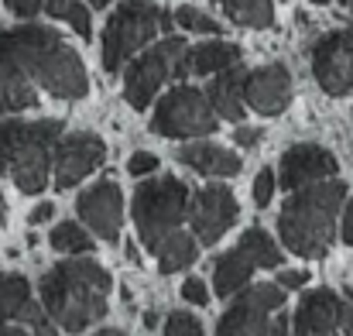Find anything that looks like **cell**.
Returning <instances> with one entry per match:
<instances>
[{
  "label": "cell",
  "instance_id": "6da1fadb",
  "mask_svg": "<svg viewBox=\"0 0 353 336\" xmlns=\"http://www.w3.org/2000/svg\"><path fill=\"white\" fill-rule=\"evenodd\" d=\"M90 79L79 52L52 28L0 31V113L38 107L41 97L83 100Z\"/></svg>",
  "mask_w": 353,
  "mask_h": 336
},
{
  "label": "cell",
  "instance_id": "74e56055",
  "mask_svg": "<svg viewBox=\"0 0 353 336\" xmlns=\"http://www.w3.org/2000/svg\"><path fill=\"white\" fill-rule=\"evenodd\" d=\"M7 224V203H3V192H0V226Z\"/></svg>",
  "mask_w": 353,
  "mask_h": 336
},
{
  "label": "cell",
  "instance_id": "7c38bea8",
  "mask_svg": "<svg viewBox=\"0 0 353 336\" xmlns=\"http://www.w3.org/2000/svg\"><path fill=\"white\" fill-rule=\"evenodd\" d=\"M292 326H295V333L302 336L353 333V306L343 302L333 288H316V292L302 295Z\"/></svg>",
  "mask_w": 353,
  "mask_h": 336
},
{
  "label": "cell",
  "instance_id": "4316f807",
  "mask_svg": "<svg viewBox=\"0 0 353 336\" xmlns=\"http://www.w3.org/2000/svg\"><path fill=\"white\" fill-rule=\"evenodd\" d=\"M175 24L185 28V31H199V34H213V31H220V24H216L210 14H203V10H196V7H189V3L175 10Z\"/></svg>",
  "mask_w": 353,
  "mask_h": 336
},
{
  "label": "cell",
  "instance_id": "ffe728a7",
  "mask_svg": "<svg viewBox=\"0 0 353 336\" xmlns=\"http://www.w3.org/2000/svg\"><path fill=\"white\" fill-rule=\"evenodd\" d=\"M254 268H257V264H254L240 247L227 250L223 257H216V264H213V288H216V295L230 299V295H236L240 288H247Z\"/></svg>",
  "mask_w": 353,
  "mask_h": 336
},
{
  "label": "cell",
  "instance_id": "e0dca14e",
  "mask_svg": "<svg viewBox=\"0 0 353 336\" xmlns=\"http://www.w3.org/2000/svg\"><path fill=\"white\" fill-rule=\"evenodd\" d=\"M0 319H17L48 333V319L31 302V285L24 275H0Z\"/></svg>",
  "mask_w": 353,
  "mask_h": 336
},
{
  "label": "cell",
  "instance_id": "8992f818",
  "mask_svg": "<svg viewBox=\"0 0 353 336\" xmlns=\"http://www.w3.org/2000/svg\"><path fill=\"white\" fill-rule=\"evenodd\" d=\"M134 226L148 250H154L172 230H179L189 217V189L175 175H161L151 182H141L134 192Z\"/></svg>",
  "mask_w": 353,
  "mask_h": 336
},
{
  "label": "cell",
  "instance_id": "ba28073f",
  "mask_svg": "<svg viewBox=\"0 0 353 336\" xmlns=\"http://www.w3.org/2000/svg\"><path fill=\"white\" fill-rule=\"evenodd\" d=\"M281 306H285V285L278 281L250 285L247 292L240 288L236 302L220 316L216 333H288V319L281 316Z\"/></svg>",
  "mask_w": 353,
  "mask_h": 336
},
{
  "label": "cell",
  "instance_id": "5bb4252c",
  "mask_svg": "<svg viewBox=\"0 0 353 336\" xmlns=\"http://www.w3.org/2000/svg\"><path fill=\"white\" fill-rule=\"evenodd\" d=\"M79 217L86 220V226L100 237V240H117L120 224H123V192L114 179H100L97 186H90L79 199H76Z\"/></svg>",
  "mask_w": 353,
  "mask_h": 336
},
{
  "label": "cell",
  "instance_id": "484cf974",
  "mask_svg": "<svg viewBox=\"0 0 353 336\" xmlns=\"http://www.w3.org/2000/svg\"><path fill=\"white\" fill-rule=\"evenodd\" d=\"M52 247L62 254H86L93 247V240L79 224H59L52 230Z\"/></svg>",
  "mask_w": 353,
  "mask_h": 336
},
{
  "label": "cell",
  "instance_id": "7a4b0ae2",
  "mask_svg": "<svg viewBox=\"0 0 353 336\" xmlns=\"http://www.w3.org/2000/svg\"><path fill=\"white\" fill-rule=\"evenodd\" d=\"M110 288H114V281L103 264H97L90 257L59 261L41 278V309L55 326L76 333L107 316Z\"/></svg>",
  "mask_w": 353,
  "mask_h": 336
},
{
  "label": "cell",
  "instance_id": "603a6c76",
  "mask_svg": "<svg viewBox=\"0 0 353 336\" xmlns=\"http://www.w3.org/2000/svg\"><path fill=\"white\" fill-rule=\"evenodd\" d=\"M220 7L240 28H271L274 24L271 0H220Z\"/></svg>",
  "mask_w": 353,
  "mask_h": 336
},
{
  "label": "cell",
  "instance_id": "d590c367",
  "mask_svg": "<svg viewBox=\"0 0 353 336\" xmlns=\"http://www.w3.org/2000/svg\"><path fill=\"white\" fill-rule=\"evenodd\" d=\"M343 240L353 247V199H350V206H347V213H343Z\"/></svg>",
  "mask_w": 353,
  "mask_h": 336
},
{
  "label": "cell",
  "instance_id": "ac0fdd59",
  "mask_svg": "<svg viewBox=\"0 0 353 336\" xmlns=\"http://www.w3.org/2000/svg\"><path fill=\"white\" fill-rule=\"evenodd\" d=\"M179 161L189 165L199 175H210V179H234L243 168L234 151H227L220 144H210V141H196V144L179 148Z\"/></svg>",
  "mask_w": 353,
  "mask_h": 336
},
{
  "label": "cell",
  "instance_id": "4fadbf2b",
  "mask_svg": "<svg viewBox=\"0 0 353 336\" xmlns=\"http://www.w3.org/2000/svg\"><path fill=\"white\" fill-rule=\"evenodd\" d=\"M236 213L240 206L227 186H206L189 199V224L199 244H216L236 224Z\"/></svg>",
  "mask_w": 353,
  "mask_h": 336
},
{
  "label": "cell",
  "instance_id": "1f68e13d",
  "mask_svg": "<svg viewBox=\"0 0 353 336\" xmlns=\"http://www.w3.org/2000/svg\"><path fill=\"white\" fill-rule=\"evenodd\" d=\"M3 3H7V10L17 14V17H34L38 10H45V0H3Z\"/></svg>",
  "mask_w": 353,
  "mask_h": 336
},
{
  "label": "cell",
  "instance_id": "3957f363",
  "mask_svg": "<svg viewBox=\"0 0 353 336\" xmlns=\"http://www.w3.org/2000/svg\"><path fill=\"white\" fill-rule=\"evenodd\" d=\"M343 199H347V182H340V179H319L302 189H292V196L278 217L281 244L305 261L326 257V250L333 247L336 217H340Z\"/></svg>",
  "mask_w": 353,
  "mask_h": 336
},
{
  "label": "cell",
  "instance_id": "e575fe53",
  "mask_svg": "<svg viewBox=\"0 0 353 336\" xmlns=\"http://www.w3.org/2000/svg\"><path fill=\"white\" fill-rule=\"evenodd\" d=\"M52 217H55V203H38V206L31 210V217H28V220L38 226V224H48Z\"/></svg>",
  "mask_w": 353,
  "mask_h": 336
},
{
  "label": "cell",
  "instance_id": "30bf717a",
  "mask_svg": "<svg viewBox=\"0 0 353 336\" xmlns=\"http://www.w3.org/2000/svg\"><path fill=\"white\" fill-rule=\"evenodd\" d=\"M312 76L323 93L347 97L353 90V31H330L312 45Z\"/></svg>",
  "mask_w": 353,
  "mask_h": 336
},
{
  "label": "cell",
  "instance_id": "2e32d148",
  "mask_svg": "<svg viewBox=\"0 0 353 336\" xmlns=\"http://www.w3.org/2000/svg\"><path fill=\"white\" fill-rule=\"evenodd\" d=\"M247 103L264 117H278L292 103V76L285 66L271 62V66H257L247 72Z\"/></svg>",
  "mask_w": 353,
  "mask_h": 336
},
{
  "label": "cell",
  "instance_id": "d6986e66",
  "mask_svg": "<svg viewBox=\"0 0 353 336\" xmlns=\"http://www.w3.org/2000/svg\"><path fill=\"white\" fill-rule=\"evenodd\" d=\"M243 86H247V72L240 69V62L216 72V79L210 83V93H206L210 103H213V110H216V117L234 120V123L243 120V103H247Z\"/></svg>",
  "mask_w": 353,
  "mask_h": 336
},
{
  "label": "cell",
  "instance_id": "d4e9b609",
  "mask_svg": "<svg viewBox=\"0 0 353 336\" xmlns=\"http://www.w3.org/2000/svg\"><path fill=\"white\" fill-rule=\"evenodd\" d=\"M45 10L52 17H59V21H69L79 38L93 34V21H90V10H86L83 0H45Z\"/></svg>",
  "mask_w": 353,
  "mask_h": 336
},
{
  "label": "cell",
  "instance_id": "9a60e30c",
  "mask_svg": "<svg viewBox=\"0 0 353 336\" xmlns=\"http://www.w3.org/2000/svg\"><path fill=\"white\" fill-rule=\"evenodd\" d=\"M336 175V155L326 151L323 144H292L285 155H281V189L292 192V189H302L309 182H319V179H333Z\"/></svg>",
  "mask_w": 353,
  "mask_h": 336
},
{
  "label": "cell",
  "instance_id": "836d02e7",
  "mask_svg": "<svg viewBox=\"0 0 353 336\" xmlns=\"http://www.w3.org/2000/svg\"><path fill=\"white\" fill-rule=\"evenodd\" d=\"M305 281H309L305 271H281L278 275V285H285V288H302Z\"/></svg>",
  "mask_w": 353,
  "mask_h": 336
},
{
  "label": "cell",
  "instance_id": "44dd1931",
  "mask_svg": "<svg viewBox=\"0 0 353 336\" xmlns=\"http://www.w3.org/2000/svg\"><path fill=\"white\" fill-rule=\"evenodd\" d=\"M240 62V48L230 41H206V45H196L189 48L185 55V66H189V76H206V72H220L227 66Z\"/></svg>",
  "mask_w": 353,
  "mask_h": 336
},
{
  "label": "cell",
  "instance_id": "ab89813d",
  "mask_svg": "<svg viewBox=\"0 0 353 336\" xmlns=\"http://www.w3.org/2000/svg\"><path fill=\"white\" fill-rule=\"evenodd\" d=\"M90 3H93V7H107L110 0H90Z\"/></svg>",
  "mask_w": 353,
  "mask_h": 336
},
{
  "label": "cell",
  "instance_id": "f35d334b",
  "mask_svg": "<svg viewBox=\"0 0 353 336\" xmlns=\"http://www.w3.org/2000/svg\"><path fill=\"white\" fill-rule=\"evenodd\" d=\"M340 7H343V10H350V14H353V0H340Z\"/></svg>",
  "mask_w": 353,
  "mask_h": 336
},
{
  "label": "cell",
  "instance_id": "52a82bcc",
  "mask_svg": "<svg viewBox=\"0 0 353 336\" xmlns=\"http://www.w3.org/2000/svg\"><path fill=\"white\" fill-rule=\"evenodd\" d=\"M189 45L182 38H165L154 48H148L144 55H137L123 76V100L137 110H144L154 93L168 83V79H185L189 66H185Z\"/></svg>",
  "mask_w": 353,
  "mask_h": 336
},
{
  "label": "cell",
  "instance_id": "d6a6232c",
  "mask_svg": "<svg viewBox=\"0 0 353 336\" xmlns=\"http://www.w3.org/2000/svg\"><path fill=\"white\" fill-rule=\"evenodd\" d=\"M234 137H236V144H240V148H257L264 134H261L257 127H240V130H236Z\"/></svg>",
  "mask_w": 353,
  "mask_h": 336
},
{
  "label": "cell",
  "instance_id": "f546056e",
  "mask_svg": "<svg viewBox=\"0 0 353 336\" xmlns=\"http://www.w3.org/2000/svg\"><path fill=\"white\" fill-rule=\"evenodd\" d=\"M158 168V158L151 155V151H134L130 158H127V172L134 175V179H141V175H151Z\"/></svg>",
  "mask_w": 353,
  "mask_h": 336
},
{
  "label": "cell",
  "instance_id": "cb8c5ba5",
  "mask_svg": "<svg viewBox=\"0 0 353 336\" xmlns=\"http://www.w3.org/2000/svg\"><path fill=\"white\" fill-rule=\"evenodd\" d=\"M257 268H278L281 264V250H278V244H274V237L271 233H264L261 226H250L243 237H240V244H236Z\"/></svg>",
  "mask_w": 353,
  "mask_h": 336
},
{
  "label": "cell",
  "instance_id": "f1b7e54d",
  "mask_svg": "<svg viewBox=\"0 0 353 336\" xmlns=\"http://www.w3.org/2000/svg\"><path fill=\"white\" fill-rule=\"evenodd\" d=\"M271 196H274V172L261 168L257 179H254V203L264 210V206H271Z\"/></svg>",
  "mask_w": 353,
  "mask_h": 336
},
{
  "label": "cell",
  "instance_id": "9c48e42d",
  "mask_svg": "<svg viewBox=\"0 0 353 336\" xmlns=\"http://www.w3.org/2000/svg\"><path fill=\"white\" fill-rule=\"evenodd\" d=\"M216 110L206 93L196 86H175L158 100V110L151 117V130L161 137H206L216 130Z\"/></svg>",
  "mask_w": 353,
  "mask_h": 336
},
{
  "label": "cell",
  "instance_id": "8d00e7d4",
  "mask_svg": "<svg viewBox=\"0 0 353 336\" xmlns=\"http://www.w3.org/2000/svg\"><path fill=\"white\" fill-rule=\"evenodd\" d=\"M24 333V330H17V326H7V319H0V336H17Z\"/></svg>",
  "mask_w": 353,
  "mask_h": 336
},
{
  "label": "cell",
  "instance_id": "8fae6325",
  "mask_svg": "<svg viewBox=\"0 0 353 336\" xmlns=\"http://www.w3.org/2000/svg\"><path fill=\"white\" fill-rule=\"evenodd\" d=\"M103 158H107V144L97 134H90V130L62 134L59 144H55V158H52V182H55V189H72L93 168H100Z\"/></svg>",
  "mask_w": 353,
  "mask_h": 336
},
{
  "label": "cell",
  "instance_id": "7402d4cb",
  "mask_svg": "<svg viewBox=\"0 0 353 336\" xmlns=\"http://www.w3.org/2000/svg\"><path fill=\"white\" fill-rule=\"evenodd\" d=\"M151 254L158 257L161 275H175V271L189 268V264L199 257V247H196V237H189V233H182V230H172Z\"/></svg>",
  "mask_w": 353,
  "mask_h": 336
},
{
  "label": "cell",
  "instance_id": "5b68a950",
  "mask_svg": "<svg viewBox=\"0 0 353 336\" xmlns=\"http://www.w3.org/2000/svg\"><path fill=\"white\" fill-rule=\"evenodd\" d=\"M168 24H172V14L158 7L154 0H123L103 28V69L120 72L123 62L134 52H141L151 38L168 31Z\"/></svg>",
  "mask_w": 353,
  "mask_h": 336
},
{
  "label": "cell",
  "instance_id": "60d3db41",
  "mask_svg": "<svg viewBox=\"0 0 353 336\" xmlns=\"http://www.w3.org/2000/svg\"><path fill=\"white\" fill-rule=\"evenodd\" d=\"M312 3H330V0H312Z\"/></svg>",
  "mask_w": 353,
  "mask_h": 336
},
{
  "label": "cell",
  "instance_id": "4dcf8cb0",
  "mask_svg": "<svg viewBox=\"0 0 353 336\" xmlns=\"http://www.w3.org/2000/svg\"><path fill=\"white\" fill-rule=\"evenodd\" d=\"M182 299H185V302H196V306H206V302H210V288H206L199 278H185V281H182Z\"/></svg>",
  "mask_w": 353,
  "mask_h": 336
},
{
  "label": "cell",
  "instance_id": "277c9868",
  "mask_svg": "<svg viewBox=\"0 0 353 336\" xmlns=\"http://www.w3.org/2000/svg\"><path fill=\"white\" fill-rule=\"evenodd\" d=\"M62 120H3L0 123V175L21 192H41L52 179Z\"/></svg>",
  "mask_w": 353,
  "mask_h": 336
},
{
  "label": "cell",
  "instance_id": "83f0119b",
  "mask_svg": "<svg viewBox=\"0 0 353 336\" xmlns=\"http://www.w3.org/2000/svg\"><path fill=\"white\" fill-rule=\"evenodd\" d=\"M165 333L168 336H199L203 326H199V319L189 316V313H172V316L165 319Z\"/></svg>",
  "mask_w": 353,
  "mask_h": 336
}]
</instances>
